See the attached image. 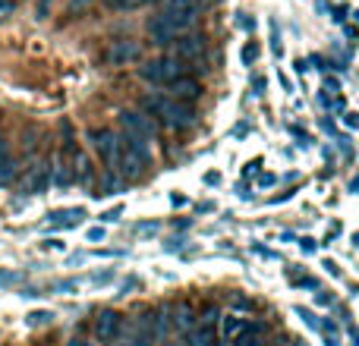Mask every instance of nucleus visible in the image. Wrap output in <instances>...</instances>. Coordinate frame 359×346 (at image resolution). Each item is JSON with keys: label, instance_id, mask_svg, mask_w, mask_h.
I'll return each mask as SVG.
<instances>
[{"label": "nucleus", "instance_id": "1", "mask_svg": "<svg viewBox=\"0 0 359 346\" xmlns=\"http://www.w3.org/2000/svg\"><path fill=\"white\" fill-rule=\"evenodd\" d=\"M139 111L149 113V117L155 120V123L170 126V130H189V126L196 123V111H192V104L168 98L164 92H151V95H145V98L139 101Z\"/></svg>", "mask_w": 359, "mask_h": 346}, {"label": "nucleus", "instance_id": "2", "mask_svg": "<svg viewBox=\"0 0 359 346\" xmlns=\"http://www.w3.org/2000/svg\"><path fill=\"white\" fill-rule=\"evenodd\" d=\"M202 16V6H174V10H161L158 16H151L149 35L155 44H170L174 38L186 35Z\"/></svg>", "mask_w": 359, "mask_h": 346}, {"label": "nucleus", "instance_id": "3", "mask_svg": "<svg viewBox=\"0 0 359 346\" xmlns=\"http://www.w3.org/2000/svg\"><path fill=\"white\" fill-rule=\"evenodd\" d=\"M174 57L183 63H189V67L196 69H208V38L198 35V32H186V35L174 38Z\"/></svg>", "mask_w": 359, "mask_h": 346}, {"label": "nucleus", "instance_id": "4", "mask_svg": "<svg viewBox=\"0 0 359 346\" xmlns=\"http://www.w3.org/2000/svg\"><path fill=\"white\" fill-rule=\"evenodd\" d=\"M139 76L158 88H168L170 82H177L180 76H186V63L177 60V57H155V60H149L142 69H139Z\"/></svg>", "mask_w": 359, "mask_h": 346}, {"label": "nucleus", "instance_id": "5", "mask_svg": "<svg viewBox=\"0 0 359 346\" xmlns=\"http://www.w3.org/2000/svg\"><path fill=\"white\" fill-rule=\"evenodd\" d=\"M88 142H92V148L101 155V161H104L107 170H120V155H123V139H120V132L114 130H95L88 132Z\"/></svg>", "mask_w": 359, "mask_h": 346}, {"label": "nucleus", "instance_id": "6", "mask_svg": "<svg viewBox=\"0 0 359 346\" xmlns=\"http://www.w3.org/2000/svg\"><path fill=\"white\" fill-rule=\"evenodd\" d=\"M120 130H123L120 136H136V139H145V142H151V139L158 136V123L142 111H123L120 113Z\"/></svg>", "mask_w": 359, "mask_h": 346}, {"label": "nucleus", "instance_id": "7", "mask_svg": "<svg viewBox=\"0 0 359 346\" xmlns=\"http://www.w3.org/2000/svg\"><path fill=\"white\" fill-rule=\"evenodd\" d=\"M95 337H98L101 343H111L117 340L120 334H123V315H117L114 309H104L98 312V318H95Z\"/></svg>", "mask_w": 359, "mask_h": 346}, {"label": "nucleus", "instance_id": "8", "mask_svg": "<svg viewBox=\"0 0 359 346\" xmlns=\"http://www.w3.org/2000/svg\"><path fill=\"white\" fill-rule=\"evenodd\" d=\"M164 95H168V98H174V101H186V104H189V101H196L198 95H202V82L196 79V76H180L177 82H170L168 88H164Z\"/></svg>", "mask_w": 359, "mask_h": 346}, {"label": "nucleus", "instance_id": "9", "mask_svg": "<svg viewBox=\"0 0 359 346\" xmlns=\"http://www.w3.org/2000/svg\"><path fill=\"white\" fill-rule=\"evenodd\" d=\"M198 324V315L189 303H180L174 312H170V331H177V337H192Z\"/></svg>", "mask_w": 359, "mask_h": 346}, {"label": "nucleus", "instance_id": "10", "mask_svg": "<svg viewBox=\"0 0 359 346\" xmlns=\"http://www.w3.org/2000/svg\"><path fill=\"white\" fill-rule=\"evenodd\" d=\"M139 54H142V50H139L136 41H130V38H120V41H114L111 48H107L104 60L114 63V67H126V63L139 60Z\"/></svg>", "mask_w": 359, "mask_h": 346}, {"label": "nucleus", "instance_id": "11", "mask_svg": "<svg viewBox=\"0 0 359 346\" xmlns=\"http://www.w3.org/2000/svg\"><path fill=\"white\" fill-rule=\"evenodd\" d=\"M265 324H246L240 337H233V346H265Z\"/></svg>", "mask_w": 359, "mask_h": 346}, {"label": "nucleus", "instance_id": "12", "mask_svg": "<svg viewBox=\"0 0 359 346\" xmlns=\"http://www.w3.org/2000/svg\"><path fill=\"white\" fill-rule=\"evenodd\" d=\"M48 183H50V167H48V164H38V167L29 173V179H25V189H29V192H41Z\"/></svg>", "mask_w": 359, "mask_h": 346}, {"label": "nucleus", "instance_id": "13", "mask_svg": "<svg viewBox=\"0 0 359 346\" xmlns=\"http://www.w3.org/2000/svg\"><path fill=\"white\" fill-rule=\"evenodd\" d=\"M16 173H19L16 158H13L10 151H0V186L13 183V179H16Z\"/></svg>", "mask_w": 359, "mask_h": 346}, {"label": "nucleus", "instance_id": "14", "mask_svg": "<svg viewBox=\"0 0 359 346\" xmlns=\"http://www.w3.org/2000/svg\"><path fill=\"white\" fill-rule=\"evenodd\" d=\"M246 324L249 321H243V318H233V315L224 318V334L221 337H240L243 331H246Z\"/></svg>", "mask_w": 359, "mask_h": 346}, {"label": "nucleus", "instance_id": "15", "mask_svg": "<svg viewBox=\"0 0 359 346\" xmlns=\"http://www.w3.org/2000/svg\"><path fill=\"white\" fill-rule=\"evenodd\" d=\"M50 321V312H32L29 315V324H48Z\"/></svg>", "mask_w": 359, "mask_h": 346}, {"label": "nucleus", "instance_id": "16", "mask_svg": "<svg viewBox=\"0 0 359 346\" xmlns=\"http://www.w3.org/2000/svg\"><path fill=\"white\" fill-rule=\"evenodd\" d=\"M255 54H259V44H246V50H243V60L252 63V60H255Z\"/></svg>", "mask_w": 359, "mask_h": 346}, {"label": "nucleus", "instance_id": "17", "mask_svg": "<svg viewBox=\"0 0 359 346\" xmlns=\"http://www.w3.org/2000/svg\"><path fill=\"white\" fill-rule=\"evenodd\" d=\"M161 346H192L189 337H177V340H170V343H161Z\"/></svg>", "mask_w": 359, "mask_h": 346}, {"label": "nucleus", "instance_id": "18", "mask_svg": "<svg viewBox=\"0 0 359 346\" xmlns=\"http://www.w3.org/2000/svg\"><path fill=\"white\" fill-rule=\"evenodd\" d=\"M67 346H92V343H88V340H82V337H73V340H69Z\"/></svg>", "mask_w": 359, "mask_h": 346}, {"label": "nucleus", "instance_id": "19", "mask_svg": "<svg viewBox=\"0 0 359 346\" xmlns=\"http://www.w3.org/2000/svg\"><path fill=\"white\" fill-rule=\"evenodd\" d=\"M0 151H6V142H4V132H0Z\"/></svg>", "mask_w": 359, "mask_h": 346}]
</instances>
